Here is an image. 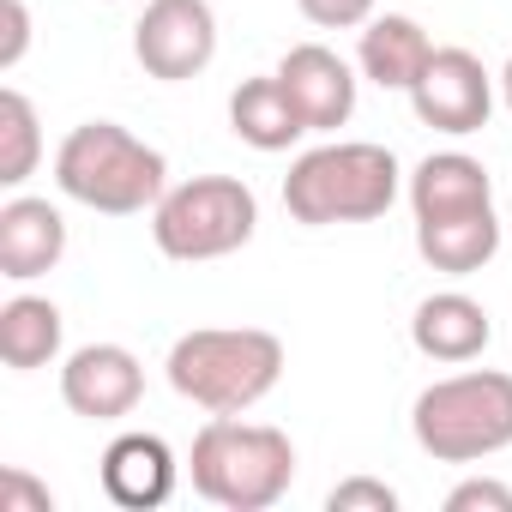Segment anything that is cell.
<instances>
[{
    "label": "cell",
    "instance_id": "cell-1",
    "mask_svg": "<svg viewBox=\"0 0 512 512\" xmlns=\"http://www.w3.org/2000/svg\"><path fill=\"white\" fill-rule=\"evenodd\" d=\"M163 374L175 398L199 404L205 416H241L284 380V338L266 326H199L175 338Z\"/></svg>",
    "mask_w": 512,
    "mask_h": 512
},
{
    "label": "cell",
    "instance_id": "cell-2",
    "mask_svg": "<svg viewBox=\"0 0 512 512\" xmlns=\"http://www.w3.org/2000/svg\"><path fill=\"white\" fill-rule=\"evenodd\" d=\"M187 476H193V494L223 512H266L296 482V440L272 422L211 416L193 434Z\"/></svg>",
    "mask_w": 512,
    "mask_h": 512
},
{
    "label": "cell",
    "instance_id": "cell-3",
    "mask_svg": "<svg viewBox=\"0 0 512 512\" xmlns=\"http://www.w3.org/2000/svg\"><path fill=\"white\" fill-rule=\"evenodd\" d=\"M55 187L85 211L139 217L169 193V163L121 121H79L55 151Z\"/></svg>",
    "mask_w": 512,
    "mask_h": 512
},
{
    "label": "cell",
    "instance_id": "cell-4",
    "mask_svg": "<svg viewBox=\"0 0 512 512\" xmlns=\"http://www.w3.org/2000/svg\"><path fill=\"white\" fill-rule=\"evenodd\" d=\"M404 187V169L386 145L368 139H332L314 145L290 163L284 175V205L296 223L308 229H332V223H374L392 211Z\"/></svg>",
    "mask_w": 512,
    "mask_h": 512
},
{
    "label": "cell",
    "instance_id": "cell-5",
    "mask_svg": "<svg viewBox=\"0 0 512 512\" xmlns=\"http://www.w3.org/2000/svg\"><path fill=\"white\" fill-rule=\"evenodd\" d=\"M410 434L440 464H476L512 446V374L464 368L416 392Z\"/></svg>",
    "mask_w": 512,
    "mask_h": 512
},
{
    "label": "cell",
    "instance_id": "cell-6",
    "mask_svg": "<svg viewBox=\"0 0 512 512\" xmlns=\"http://www.w3.org/2000/svg\"><path fill=\"white\" fill-rule=\"evenodd\" d=\"M253 229H260V199L235 175H193L151 205V241L163 260L181 266L223 260V253L253 241Z\"/></svg>",
    "mask_w": 512,
    "mask_h": 512
},
{
    "label": "cell",
    "instance_id": "cell-7",
    "mask_svg": "<svg viewBox=\"0 0 512 512\" xmlns=\"http://www.w3.org/2000/svg\"><path fill=\"white\" fill-rule=\"evenodd\" d=\"M217 55V13L211 0H145V13L133 25V61L163 79V85H181V79H199Z\"/></svg>",
    "mask_w": 512,
    "mask_h": 512
},
{
    "label": "cell",
    "instance_id": "cell-8",
    "mask_svg": "<svg viewBox=\"0 0 512 512\" xmlns=\"http://www.w3.org/2000/svg\"><path fill=\"white\" fill-rule=\"evenodd\" d=\"M410 109L434 133H452V139L482 133L494 115V79L470 49H434V61L410 85Z\"/></svg>",
    "mask_w": 512,
    "mask_h": 512
},
{
    "label": "cell",
    "instance_id": "cell-9",
    "mask_svg": "<svg viewBox=\"0 0 512 512\" xmlns=\"http://www.w3.org/2000/svg\"><path fill=\"white\" fill-rule=\"evenodd\" d=\"M145 398V368L127 344H85L61 362V404L85 422H121Z\"/></svg>",
    "mask_w": 512,
    "mask_h": 512
},
{
    "label": "cell",
    "instance_id": "cell-10",
    "mask_svg": "<svg viewBox=\"0 0 512 512\" xmlns=\"http://www.w3.org/2000/svg\"><path fill=\"white\" fill-rule=\"evenodd\" d=\"M278 79L296 97L308 133H338L356 115V67L338 49H326V43H296L278 61Z\"/></svg>",
    "mask_w": 512,
    "mask_h": 512
},
{
    "label": "cell",
    "instance_id": "cell-11",
    "mask_svg": "<svg viewBox=\"0 0 512 512\" xmlns=\"http://www.w3.org/2000/svg\"><path fill=\"white\" fill-rule=\"evenodd\" d=\"M61 253H67V217L49 199L13 193L0 205V278L31 284L61 266Z\"/></svg>",
    "mask_w": 512,
    "mask_h": 512
},
{
    "label": "cell",
    "instance_id": "cell-12",
    "mask_svg": "<svg viewBox=\"0 0 512 512\" xmlns=\"http://www.w3.org/2000/svg\"><path fill=\"white\" fill-rule=\"evenodd\" d=\"M488 338H494V320H488V308H482L476 296H464V290H434V296H422L416 314H410V344H416L428 362H446V368L476 362V356L488 350Z\"/></svg>",
    "mask_w": 512,
    "mask_h": 512
},
{
    "label": "cell",
    "instance_id": "cell-13",
    "mask_svg": "<svg viewBox=\"0 0 512 512\" xmlns=\"http://www.w3.org/2000/svg\"><path fill=\"white\" fill-rule=\"evenodd\" d=\"M175 452L157 440V434H115L109 452H103V494L127 512H151L175 494Z\"/></svg>",
    "mask_w": 512,
    "mask_h": 512
},
{
    "label": "cell",
    "instance_id": "cell-14",
    "mask_svg": "<svg viewBox=\"0 0 512 512\" xmlns=\"http://www.w3.org/2000/svg\"><path fill=\"white\" fill-rule=\"evenodd\" d=\"M494 205V181L470 151H428L410 169V211L416 223L428 217H458V211H488Z\"/></svg>",
    "mask_w": 512,
    "mask_h": 512
},
{
    "label": "cell",
    "instance_id": "cell-15",
    "mask_svg": "<svg viewBox=\"0 0 512 512\" xmlns=\"http://www.w3.org/2000/svg\"><path fill=\"white\" fill-rule=\"evenodd\" d=\"M428 61H434V43H428V31H422L410 13H374V19L362 25L356 67H362V79H374L380 91H404V97H410V85L422 79Z\"/></svg>",
    "mask_w": 512,
    "mask_h": 512
},
{
    "label": "cell",
    "instance_id": "cell-16",
    "mask_svg": "<svg viewBox=\"0 0 512 512\" xmlns=\"http://www.w3.org/2000/svg\"><path fill=\"white\" fill-rule=\"evenodd\" d=\"M229 133L241 139V145H253V151H290L302 133H308V121H302V109H296V97L284 91V79L278 73H266V79H241L235 91H229Z\"/></svg>",
    "mask_w": 512,
    "mask_h": 512
},
{
    "label": "cell",
    "instance_id": "cell-17",
    "mask_svg": "<svg viewBox=\"0 0 512 512\" xmlns=\"http://www.w3.org/2000/svg\"><path fill=\"white\" fill-rule=\"evenodd\" d=\"M416 253H422L434 272H446V278L482 272L494 253H500V217H494V205L488 211H458V217L416 223Z\"/></svg>",
    "mask_w": 512,
    "mask_h": 512
},
{
    "label": "cell",
    "instance_id": "cell-18",
    "mask_svg": "<svg viewBox=\"0 0 512 512\" xmlns=\"http://www.w3.org/2000/svg\"><path fill=\"white\" fill-rule=\"evenodd\" d=\"M61 332L67 320L49 296H13L0 308V362L13 374H37L61 356Z\"/></svg>",
    "mask_w": 512,
    "mask_h": 512
},
{
    "label": "cell",
    "instance_id": "cell-19",
    "mask_svg": "<svg viewBox=\"0 0 512 512\" xmlns=\"http://www.w3.org/2000/svg\"><path fill=\"white\" fill-rule=\"evenodd\" d=\"M43 163V127H37V103L7 85L0 91V187H25Z\"/></svg>",
    "mask_w": 512,
    "mask_h": 512
},
{
    "label": "cell",
    "instance_id": "cell-20",
    "mask_svg": "<svg viewBox=\"0 0 512 512\" xmlns=\"http://www.w3.org/2000/svg\"><path fill=\"white\" fill-rule=\"evenodd\" d=\"M332 512H398V488L380 482V476H350L326 494Z\"/></svg>",
    "mask_w": 512,
    "mask_h": 512
},
{
    "label": "cell",
    "instance_id": "cell-21",
    "mask_svg": "<svg viewBox=\"0 0 512 512\" xmlns=\"http://www.w3.org/2000/svg\"><path fill=\"white\" fill-rule=\"evenodd\" d=\"M296 7H302V19L320 25V31H362V25L374 19L380 0H296Z\"/></svg>",
    "mask_w": 512,
    "mask_h": 512
},
{
    "label": "cell",
    "instance_id": "cell-22",
    "mask_svg": "<svg viewBox=\"0 0 512 512\" xmlns=\"http://www.w3.org/2000/svg\"><path fill=\"white\" fill-rule=\"evenodd\" d=\"M512 512V488L506 482H494V476H470V482H458L452 494H446V512Z\"/></svg>",
    "mask_w": 512,
    "mask_h": 512
},
{
    "label": "cell",
    "instance_id": "cell-23",
    "mask_svg": "<svg viewBox=\"0 0 512 512\" xmlns=\"http://www.w3.org/2000/svg\"><path fill=\"white\" fill-rule=\"evenodd\" d=\"M0 73H13L19 61H25V49H31V7L25 0H0Z\"/></svg>",
    "mask_w": 512,
    "mask_h": 512
},
{
    "label": "cell",
    "instance_id": "cell-24",
    "mask_svg": "<svg viewBox=\"0 0 512 512\" xmlns=\"http://www.w3.org/2000/svg\"><path fill=\"white\" fill-rule=\"evenodd\" d=\"M0 512H55V494L31 482L25 470H7L0 476Z\"/></svg>",
    "mask_w": 512,
    "mask_h": 512
},
{
    "label": "cell",
    "instance_id": "cell-25",
    "mask_svg": "<svg viewBox=\"0 0 512 512\" xmlns=\"http://www.w3.org/2000/svg\"><path fill=\"white\" fill-rule=\"evenodd\" d=\"M500 97H506V109H512V61H506V73H500Z\"/></svg>",
    "mask_w": 512,
    "mask_h": 512
}]
</instances>
